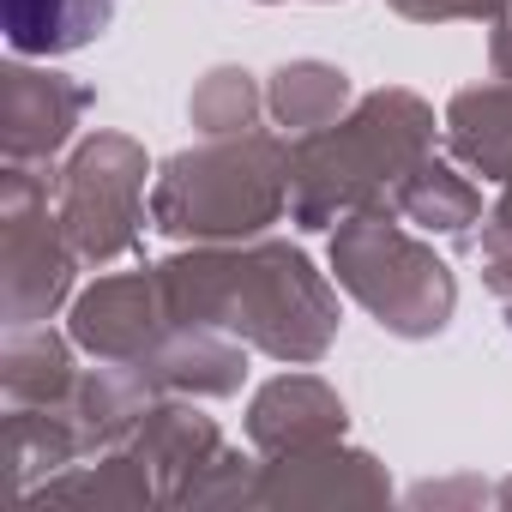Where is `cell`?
I'll return each mask as SVG.
<instances>
[{
    "mask_svg": "<svg viewBox=\"0 0 512 512\" xmlns=\"http://www.w3.org/2000/svg\"><path fill=\"white\" fill-rule=\"evenodd\" d=\"M109 19V0H7V31L19 49H79Z\"/></svg>",
    "mask_w": 512,
    "mask_h": 512,
    "instance_id": "obj_1",
    "label": "cell"
}]
</instances>
